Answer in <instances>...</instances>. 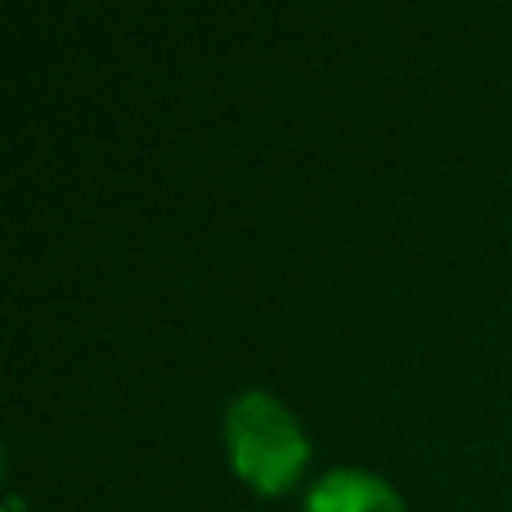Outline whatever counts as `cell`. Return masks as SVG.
I'll return each instance as SVG.
<instances>
[{"mask_svg":"<svg viewBox=\"0 0 512 512\" xmlns=\"http://www.w3.org/2000/svg\"><path fill=\"white\" fill-rule=\"evenodd\" d=\"M225 454L243 486L256 495H283L297 486L310 463V441L301 432L297 414L270 391H239L225 409Z\"/></svg>","mask_w":512,"mask_h":512,"instance_id":"6da1fadb","label":"cell"},{"mask_svg":"<svg viewBox=\"0 0 512 512\" xmlns=\"http://www.w3.org/2000/svg\"><path fill=\"white\" fill-rule=\"evenodd\" d=\"M306 512H409L396 486L360 468H337L315 481L306 495Z\"/></svg>","mask_w":512,"mask_h":512,"instance_id":"7a4b0ae2","label":"cell"},{"mask_svg":"<svg viewBox=\"0 0 512 512\" xmlns=\"http://www.w3.org/2000/svg\"><path fill=\"white\" fill-rule=\"evenodd\" d=\"M5 512H23V504H18V499H5Z\"/></svg>","mask_w":512,"mask_h":512,"instance_id":"3957f363","label":"cell"}]
</instances>
